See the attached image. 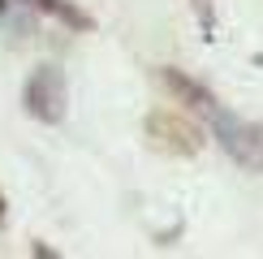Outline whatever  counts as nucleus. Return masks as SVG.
Returning <instances> with one entry per match:
<instances>
[{"label":"nucleus","mask_w":263,"mask_h":259,"mask_svg":"<svg viewBox=\"0 0 263 259\" xmlns=\"http://www.w3.org/2000/svg\"><path fill=\"white\" fill-rule=\"evenodd\" d=\"M26 5H35L39 13H52L57 22H65V26H73V30H91L95 22L82 13L78 5H69V0H26Z\"/></svg>","instance_id":"nucleus-4"},{"label":"nucleus","mask_w":263,"mask_h":259,"mask_svg":"<svg viewBox=\"0 0 263 259\" xmlns=\"http://www.w3.org/2000/svg\"><path fill=\"white\" fill-rule=\"evenodd\" d=\"M142 138H147L151 151H160V156H199L207 147V134L199 121H190L185 113L177 108H156V113H147V121H142Z\"/></svg>","instance_id":"nucleus-1"},{"label":"nucleus","mask_w":263,"mask_h":259,"mask_svg":"<svg viewBox=\"0 0 263 259\" xmlns=\"http://www.w3.org/2000/svg\"><path fill=\"white\" fill-rule=\"evenodd\" d=\"M160 82L168 86V91L177 95L181 104H190V108H199V113H207V117H212V113H220V100H216V95L207 91L203 82H194V78H185L181 69H160Z\"/></svg>","instance_id":"nucleus-3"},{"label":"nucleus","mask_w":263,"mask_h":259,"mask_svg":"<svg viewBox=\"0 0 263 259\" xmlns=\"http://www.w3.org/2000/svg\"><path fill=\"white\" fill-rule=\"evenodd\" d=\"M255 151H259V164H263V125H255Z\"/></svg>","instance_id":"nucleus-5"},{"label":"nucleus","mask_w":263,"mask_h":259,"mask_svg":"<svg viewBox=\"0 0 263 259\" xmlns=\"http://www.w3.org/2000/svg\"><path fill=\"white\" fill-rule=\"evenodd\" d=\"M22 104L26 113L43 125H61L65 121V108H69V86H65V73L57 65H39L35 73L22 86Z\"/></svg>","instance_id":"nucleus-2"},{"label":"nucleus","mask_w":263,"mask_h":259,"mask_svg":"<svg viewBox=\"0 0 263 259\" xmlns=\"http://www.w3.org/2000/svg\"><path fill=\"white\" fill-rule=\"evenodd\" d=\"M5 9H9V0H0V13H5Z\"/></svg>","instance_id":"nucleus-6"}]
</instances>
